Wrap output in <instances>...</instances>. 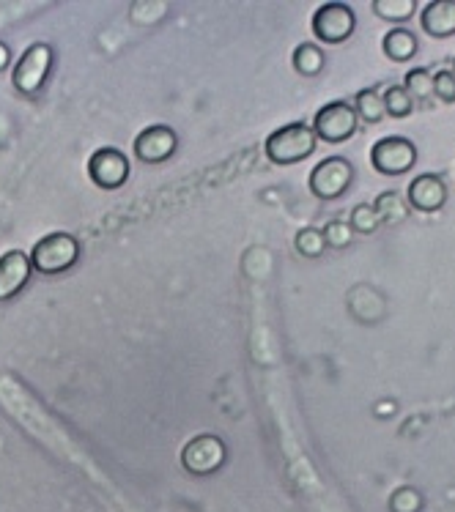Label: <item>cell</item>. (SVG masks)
I'll list each match as a JSON object with an SVG mask.
<instances>
[{"instance_id": "obj_14", "label": "cell", "mask_w": 455, "mask_h": 512, "mask_svg": "<svg viewBox=\"0 0 455 512\" xmlns=\"http://www.w3.org/2000/svg\"><path fill=\"white\" fill-rule=\"evenodd\" d=\"M417 36L412 31H406V28H392V31L384 33V39H381V50L384 55L395 63L403 61H412L414 55H417Z\"/></svg>"}, {"instance_id": "obj_11", "label": "cell", "mask_w": 455, "mask_h": 512, "mask_svg": "<svg viewBox=\"0 0 455 512\" xmlns=\"http://www.w3.org/2000/svg\"><path fill=\"white\" fill-rule=\"evenodd\" d=\"M31 258L28 252L9 250L0 255V304L14 302L31 283Z\"/></svg>"}, {"instance_id": "obj_23", "label": "cell", "mask_w": 455, "mask_h": 512, "mask_svg": "<svg viewBox=\"0 0 455 512\" xmlns=\"http://www.w3.org/2000/svg\"><path fill=\"white\" fill-rule=\"evenodd\" d=\"M349 225L354 233H362V236H371L373 230L379 228V220H376V211H373L371 203H360L351 209Z\"/></svg>"}, {"instance_id": "obj_27", "label": "cell", "mask_w": 455, "mask_h": 512, "mask_svg": "<svg viewBox=\"0 0 455 512\" xmlns=\"http://www.w3.org/2000/svg\"><path fill=\"white\" fill-rule=\"evenodd\" d=\"M9 66H14V61H11V47L6 42H0V74L6 72Z\"/></svg>"}, {"instance_id": "obj_6", "label": "cell", "mask_w": 455, "mask_h": 512, "mask_svg": "<svg viewBox=\"0 0 455 512\" xmlns=\"http://www.w3.org/2000/svg\"><path fill=\"white\" fill-rule=\"evenodd\" d=\"M354 184V165L346 157H327L310 170L307 187L318 200H338Z\"/></svg>"}, {"instance_id": "obj_10", "label": "cell", "mask_w": 455, "mask_h": 512, "mask_svg": "<svg viewBox=\"0 0 455 512\" xmlns=\"http://www.w3.org/2000/svg\"><path fill=\"white\" fill-rule=\"evenodd\" d=\"M132 151H135V159H140L143 165H162V162L173 159V154L179 151V135L168 124L146 126L135 137Z\"/></svg>"}, {"instance_id": "obj_2", "label": "cell", "mask_w": 455, "mask_h": 512, "mask_svg": "<svg viewBox=\"0 0 455 512\" xmlns=\"http://www.w3.org/2000/svg\"><path fill=\"white\" fill-rule=\"evenodd\" d=\"M316 135L313 129L305 121H294V124H286L275 129L272 135L266 137L264 151L266 159L272 165H280V168H291V165H299L305 162L313 151H316Z\"/></svg>"}, {"instance_id": "obj_12", "label": "cell", "mask_w": 455, "mask_h": 512, "mask_svg": "<svg viewBox=\"0 0 455 512\" xmlns=\"http://www.w3.org/2000/svg\"><path fill=\"white\" fill-rule=\"evenodd\" d=\"M447 181L436 173H420L417 178H412V184L406 189V206H412L414 211L420 214H434L447 203Z\"/></svg>"}, {"instance_id": "obj_19", "label": "cell", "mask_w": 455, "mask_h": 512, "mask_svg": "<svg viewBox=\"0 0 455 512\" xmlns=\"http://www.w3.org/2000/svg\"><path fill=\"white\" fill-rule=\"evenodd\" d=\"M381 102H384V113L392 115V118H409L414 113V99L406 94L403 85H390L381 94Z\"/></svg>"}, {"instance_id": "obj_4", "label": "cell", "mask_w": 455, "mask_h": 512, "mask_svg": "<svg viewBox=\"0 0 455 512\" xmlns=\"http://www.w3.org/2000/svg\"><path fill=\"white\" fill-rule=\"evenodd\" d=\"M225 460H228V447L220 436L214 433H201V436H192L184 450H181V466L192 477H212L217 471L223 469Z\"/></svg>"}, {"instance_id": "obj_24", "label": "cell", "mask_w": 455, "mask_h": 512, "mask_svg": "<svg viewBox=\"0 0 455 512\" xmlns=\"http://www.w3.org/2000/svg\"><path fill=\"white\" fill-rule=\"evenodd\" d=\"M420 507H423V496L414 491V488H398V491L392 493V512H420Z\"/></svg>"}, {"instance_id": "obj_7", "label": "cell", "mask_w": 455, "mask_h": 512, "mask_svg": "<svg viewBox=\"0 0 455 512\" xmlns=\"http://www.w3.org/2000/svg\"><path fill=\"white\" fill-rule=\"evenodd\" d=\"M316 42L324 44H343L349 42L357 31V14L346 3H321L310 20Z\"/></svg>"}, {"instance_id": "obj_21", "label": "cell", "mask_w": 455, "mask_h": 512, "mask_svg": "<svg viewBox=\"0 0 455 512\" xmlns=\"http://www.w3.org/2000/svg\"><path fill=\"white\" fill-rule=\"evenodd\" d=\"M403 88H406V94L412 96L414 102H425L431 96V88H434V74H431V69H425V66L412 69V72L406 74Z\"/></svg>"}, {"instance_id": "obj_22", "label": "cell", "mask_w": 455, "mask_h": 512, "mask_svg": "<svg viewBox=\"0 0 455 512\" xmlns=\"http://www.w3.org/2000/svg\"><path fill=\"white\" fill-rule=\"evenodd\" d=\"M321 236H324V244L332 250H346L354 241V230H351L349 220H329L321 230Z\"/></svg>"}, {"instance_id": "obj_1", "label": "cell", "mask_w": 455, "mask_h": 512, "mask_svg": "<svg viewBox=\"0 0 455 512\" xmlns=\"http://www.w3.org/2000/svg\"><path fill=\"white\" fill-rule=\"evenodd\" d=\"M80 252H83V247H80L77 236L66 233V230H53L33 244L28 258H31L33 272L44 274V277H61L69 269H75L77 261H80Z\"/></svg>"}, {"instance_id": "obj_13", "label": "cell", "mask_w": 455, "mask_h": 512, "mask_svg": "<svg viewBox=\"0 0 455 512\" xmlns=\"http://www.w3.org/2000/svg\"><path fill=\"white\" fill-rule=\"evenodd\" d=\"M420 22H423V31L428 36H434V39L455 36V0H431V3H425Z\"/></svg>"}, {"instance_id": "obj_15", "label": "cell", "mask_w": 455, "mask_h": 512, "mask_svg": "<svg viewBox=\"0 0 455 512\" xmlns=\"http://www.w3.org/2000/svg\"><path fill=\"white\" fill-rule=\"evenodd\" d=\"M373 211H376V220L379 225H398L409 217V206H406V200L395 192V189H387V192H381L376 195V200L371 203Z\"/></svg>"}, {"instance_id": "obj_9", "label": "cell", "mask_w": 455, "mask_h": 512, "mask_svg": "<svg viewBox=\"0 0 455 512\" xmlns=\"http://www.w3.org/2000/svg\"><path fill=\"white\" fill-rule=\"evenodd\" d=\"M129 157L116 146L96 148L88 159V178L105 192H116L129 181Z\"/></svg>"}, {"instance_id": "obj_5", "label": "cell", "mask_w": 455, "mask_h": 512, "mask_svg": "<svg viewBox=\"0 0 455 512\" xmlns=\"http://www.w3.org/2000/svg\"><path fill=\"white\" fill-rule=\"evenodd\" d=\"M310 129H313L316 140H324L329 146H340V143H346L357 135L360 118L349 102H329L318 110Z\"/></svg>"}, {"instance_id": "obj_8", "label": "cell", "mask_w": 455, "mask_h": 512, "mask_svg": "<svg viewBox=\"0 0 455 512\" xmlns=\"http://www.w3.org/2000/svg\"><path fill=\"white\" fill-rule=\"evenodd\" d=\"M371 165L381 176H403L417 165V146L406 137H381L371 148Z\"/></svg>"}, {"instance_id": "obj_18", "label": "cell", "mask_w": 455, "mask_h": 512, "mask_svg": "<svg viewBox=\"0 0 455 512\" xmlns=\"http://www.w3.org/2000/svg\"><path fill=\"white\" fill-rule=\"evenodd\" d=\"M371 9L379 20L401 25V22L412 20V14L417 11V0H376Z\"/></svg>"}, {"instance_id": "obj_25", "label": "cell", "mask_w": 455, "mask_h": 512, "mask_svg": "<svg viewBox=\"0 0 455 512\" xmlns=\"http://www.w3.org/2000/svg\"><path fill=\"white\" fill-rule=\"evenodd\" d=\"M168 6L165 3H135V6H129V17L132 22H138V25H154L159 22V14H165Z\"/></svg>"}, {"instance_id": "obj_26", "label": "cell", "mask_w": 455, "mask_h": 512, "mask_svg": "<svg viewBox=\"0 0 455 512\" xmlns=\"http://www.w3.org/2000/svg\"><path fill=\"white\" fill-rule=\"evenodd\" d=\"M431 94L442 102V105H455V77L453 72H442L434 74V88H431Z\"/></svg>"}, {"instance_id": "obj_20", "label": "cell", "mask_w": 455, "mask_h": 512, "mask_svg": "<svg viewBox=\"0 0 455 512\" xmlns=\"http://www.w3.org/2000/svg\"><path fill=\"white\" fill-rule=\"evenodd\" d=\"M294 250L307 258V261H313V258H321L324 250H327V244H324V236H321V230L318 228H302L297 230V236H294Z\"/></svg>"}, {"instance_id": "obj_3", "label": "cell", "mask_w": 455, "mask_h": 512, "mask_svg": "<svg viewBox=\"0 0 455 512\" xmlns=\"http://www.w3.org/2000/svg\"><path fill=\"white\" fill-rule=\"evenodd\" d=\"M55 50L47 42H33L11 66V85L25 99L42 94L47 77L53 72Z\"/></svg>"}, {"instance_id": "obj_16", "label": "cell", "mask_w": 455, "mask_h": 512, "mask_svg": "<svg viewBox=\"0 0 455 512\" xmlns=\"http://www.w3.org/2000/svg\"><path fill=\"white\" fill-rule=\"evenodd\" d=\"M291 63H294V69L302 77H318V74L324 72L327 58H324V50L316 42H305L291 53Z\"/></svg>"}, {"instance_id": "obj_28", "label": "cell", "mask_w": 455, "mask_h": 512, "mask_svg": "<svg viewBox=\"0 0 455 512\" xmlns=\"http://www.w3.org/2000/svg\"><path fill=\"white\" fill-rule=\"evenodd\" d=\"M453 77H455V63H453Z\"/></svg>"}, {"instance_id": "obj_17", "label": "cell", "mask_w": 455, "mask_h": 512, "mask_svg": "<svg viewBox=\"0 0 455 512\" xmlns=\"http://www.w3.org/2000/svg\"><path fill=\"white\" fill-rule=\"evenodd\" d=\"M354 113L357 118H362L365 124H379L381 118H384V102H381L379 88H362L357 99H354Z\"/></svg>"}]
</instances>
